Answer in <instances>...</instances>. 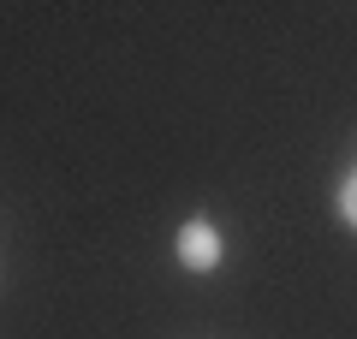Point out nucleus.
<instances>
[{"label": "nucleus", "instance_id": "f257e3e1", "mask_svg": "<svg viewBox=\"0 0 357 339\" xmlns=\"http://www.w3.org/2000/svg\"><path fill=\"white\" fill-rule=\"evenodd\" d=\"M178 262L197 268V274L220 262V239H215V226H208V220H191L185 232H178Z\"/></svg>", "mask_w": 357, "mask_h": 339}, {"label": "nucleus", "instance_id": "f03ea898", "mask_svg": "<svg viewBox=\"0 0 357 339\" xmlns=\"http://www.w3.org/2000/svg\"><path fill=\"white\" fill-rule=\"evenodd\" d=\"M340 209H345V220L357 226V179H345V190H340Z\"/></svg>", "mask_w": 357, "mask_h": 339}]
</instances>
